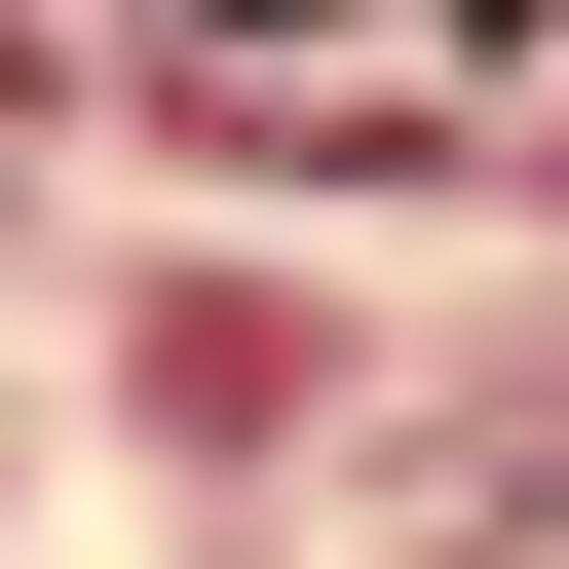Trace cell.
Masks as SVG:
<instances>
[{"label": "cell", "instance_id": "cell-1", "mask_svg": "<svg viewBox=\"0 0 569 569\" xmlns=\"http://www.w3.org/2000/svg\"><path fill=\"white\" fill-rule=\"evenodd\" d=\"M418 569H569V418H493V456L418 493Z\"/></svg>", "mask_w": 569, "mask_h": 569}, {"label": "cell", "instance_id": "cell-2", "mask_svg": "<svg viewBox=\"0 0 569 569\" xmlns=\"http://www.w3.org/2000/svg\"><path fill=\"white\" fill-rule=\"evenodd\" d=\"M190 39H305V0H190Z\"/></svg>", "mask_w": 569, "mask_h": 569}, {"label": "cell", "instance_id": "cell-3", "mask_svg": "<svg viewBox=\"0 0 569 569\" xmlns=\"http://www.w3.org/2000/svg\"><path fill=\"white\" fill-rule=\"evenodd\" d=\"M0 114H39V77H0Z\"/></svg>", "mask_w": 569, "mask_h": 569}]
</instances>
